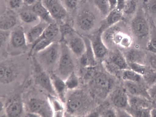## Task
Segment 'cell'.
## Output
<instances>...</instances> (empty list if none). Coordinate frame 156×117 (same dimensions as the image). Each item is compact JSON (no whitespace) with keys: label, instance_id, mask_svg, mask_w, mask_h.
I'll return each instance as SVG.
<instances>
[{"label":"cell","instance_id":"6da1fadb","mask_svg":"<svg viewBox=\"0 0 156 117\" xmlns=\"http://www.w3.org/2000/svg\"><path fill=\"white\" fill-rule=\"evenodd\" d=\"M73 90L67 98L66 105L67 111L74 115L85 113L90 106V97L82 90L76 89Z\"/></svg>","mask_w":156,"mask_h":117},{"label":"cell","instance_id":"7a4b0ae2","mask_svg":"<svg viewBox=\"0 0 156 117\" xmlns=\"http://www.w3.org/2000/svg\"><path fill=\"white\" fill-rule=\"evenodd\" d=\"M91 89L94 94L101 99L106 98L110 92L112 82L105 74L99 72L93 75L90 83Z\"/></svg>","mask_w":156,"mask_h":117},{"label":"cell","instance_id":"3957f363","mask_svg":"<svg viewBox=\"0 0 156 117\" xmlns=\"http://www.w3.org/2000/svg\"><path fill=\"white\" fill-rule=\"evenodd\" d=\"M103 60L106 70L114 75L119 73L120 71L129 68L123 54L119 50L114 51Z\"/></svg>","mask_w":156,"mask_h":117},{"label":"cell","instance_id":"277c9868","mask_svg":"<svg viewBox=\"0 0 156 117\" xmlns=\"http://www.w3.org/2000/svg\"><path fill=\"white\" fill-rule=\"evenodd\" d=\"M71 52L66 45L61 44V51L58 61V71L60 77L65 79L73 71L75 63Z\"/></svg>","mask_w":156,"mask_h":117},{"label":"cell","instance_id":"5b68a950","mask_svg":"<svg viewBox=\"0 0 156 117\" xmlns=\"http://www.w3.org/2000/svg\"><path fill=\"white\" fill-rule=\"evenodd\" d=\"M61 41L66 44L71 53L77 58L80 59L86 51V43L83 37L75 30Z\"/></svg>","mask_w":156,"mask_h":117},{"label":"cell","instance_id":"8992f818","mask_svg":"<svg viewBox=\"0 0 156 117\" xmlns=\"http://www.w3.org/2000/svg\"><path fill=\"white\" fill-rule=\"evenodd\" d=\"M103 30L101 26L89 38L96 60H104L109 54L108 48L104 43L102 38L101 34Z\"/></svg>","mask_w":156,"mask_h":117},{"label":"cell","instance_id":"52a82bcc","mask_svg":"<svg viewBox=\"0 0 156 117\" xmlns=\"http://www.w3.org/2000/svg\"><path fill=\"white\" fill-rule=\"evenodd\" d=\"M61 51V44L55 41L37 53L39 60L47 65H53L58 61Z\"/></svg>","mask_w":156,"mask_h":117},{"label":"cell","instance_id":"ba28073f","mask_svg":"<svg viewBox=\"0 0 156 117\" xmlns=\"http://www.w3.org/2000/svg\"><path fill=\"white\" fill-rule=\"evenodd\" d=\"M97 20L93 12L85 9L78 13L76 19V23L78 28L84 32L91 31L95 27Z\"/></svg>","mask_w":156,"mask_h":117},{"label":"cell","instance_id":"9c48e42d","mask_svg":"<svg viewBox=\"0 0 156 117\" xmlns=\"http://www.w3.org/2000/svg\"><path fill=\"white\" fill-rule=\"evenodd\" d=\"M28 107L31 112L40 116L52 117L53 114L52 108L48 102L40 99L33 98L28 103Z\"/></svg>","mask_w":156,"mask_h":117},{"label":"cell","instance_id":"30bf717a","mask_svg":"<svg viewBox=\"0 0 156 117\" xmlns=\"http://www.w3.org/2000/svg\"><path fill=\"white\" fill-rule=\"evenodd\" d=\"M130 27L132 34L139 38L146 37L150 32L148 22L144 17L140 16H136L132 19Z\"/></svg>","mask_w":156,"mask_h":117},{"label":"cell","instance_id":"8fae6325","mask_svg":"<svg viewBox=\"0 0 156 117\" xmlns=\"http://www.w3.org/2000/svg\"><path fill=\"white\" fill-rule=\"evenodd\" d=\"M54 20L62 21L67 15V10L58 0H46L44 4Z\"/></svg>","mask_w":156,"mask_h":117},{"label":"cell","instance_id":"7c38bea8","mask_svg":"<svg viewBox=\"0 0 156 117\" xmlns=\"http://www.w3.org/2000/svg\"><path fill=\"white\" fill-rule=\"evenodd\" d=\"M9 42L14 48H20L26 46L27 43L26 34L23 27L18 26L10 32Z\"/></svg>","mask_w":156,"mask_h":117},{"label":"cell","instance_id":"4fadbf2b","mask_svg":"<svg viewBox=\"0 0 156 117\" xmlns=\"http://www.w3.org/2000/svg\"><path fill=\"white\" fill-rule=\"evenodd\" d=\"M111 102L118 109H123L128 105V95L123 89L117 88L111 94Z\"/></svg>","mask_w":156,"mask_h":117},{"label":"cell","instance_id":"5bb4252c","mask_svg":"<svg viewBox=\"0 0 156 117\" xmlns=\"http://www.w3.org/2000/svg\"><path fill=\"white\" fill-rule=\"evenodd\" d=\"M48 24L41 20L38 23L30 28L26 34L27 43L33 44L41 37Z\"/></svg>","mask_w":156,"mask_h":117},{"label":"cell","instance_id":"9a60e30c","mask_svg":"<svg viewBox=\"0 0 156 117\" xmlns=\"http://www.w3.org/2000/svg\"><path fill=\"white\" fill-rule=\"evenodd\" d=\"M22 101L18 97L13 98L6 105V112L9 117L20 116L23 112Z\"/></svg>","mask_w":156,"mask_h":117},{"label":"cell","instance_id":"2e32d148","mask_svg":"<svg viewBox=\"0 0 156 117\" xmlns=\"http://www.w3.org/2000/svg\"><path fill=\"white\" fill-rule=\"evenodd\" d=\"M128 105L133 110L149 109L151 105L150 100L142 97L129 95Z\"/></svg>","mask_w":156,"mask_h":117},{"label":"cell","instance_id":"e0dca14e","mask_svg":"<svg viewBox=\"0 0 156 117\" xmlns=\"http://www.w3.org/2000/svg\"><path fill=\"white\" fill-rule=\"evenodd\" d=\"M124 87L130 95L145 97L151 100L145 90L138 82L124 81Z\"/></svg>","mask_w":156,"mask_h":117},{"label":"cell","instance_id":"ac0fdd59","mask_svg":"<svg viewBox=\"0 0 156 117\" xmlns=\"http://www.w3.org/2000/svg\"><path fill=\"white\" fill-rule=\"evenodd\" d=\"M37 84L51 94L55 96V90L48 75L44 71L40 72L36 78Z\"/></svg>","mask_w":156,"mask_h":117},{"label":"cell","instance_id":"d6986e66","mask_svg":"<svg viewBox=\"0 0 156 117\" xmlns=\"http://www.w3.org/2000/svg\"><path fill=\"white\" fill-rule=\"evenodd\" d=\"M32 9L40 20L48 24L55 23V20L44 4L40 2H37L33 6Z\"/></svg>","mask_w":156,"mask_h":117},{"label":"cell","instance_id":"ffe728a7","mask_svg":"<svg viewBox=\"0 0 156 117\" xmlns=\"http://www.w3.org/2000/svg\"><path fill=\"white\" fill-rule=\"evenodd\" d=\"M17 20L16 16L13 13L9 12L3 13L0 16V30L9 31L15 26Z\"/></svg>","mask_w":156,"mask_h":117},{"label":"cell","instance_id":"44dd1931","mask_svg":"<svg viewBox=\"0 0 156 117\" xmlns=\"http://www.w3.org/2000/svg\"><path fill=\"white\" fill-rule=\"evenodd\" d=\"M16 76V70L13 67L1 64L0 80L3 83H9L14 80Z\"/></svg>","mask_w":156,"mask_h":117},{"label":"cell","instance_id":"7402d4cb","mask_svg":"<svg viewBox=\"0 0 156 117\" xmlns=\"http://www.w3.org/2000/svg\"><path fill=\"white\" fill-rule=\"evenodd\" d=\"M123 13L116 8L111 10L105 17V24L102 26L104 30L119 23L123 19Z\"/></svg>","mask_w":156,"mask_h":117},{"label":"cell","instance_id":"603a6c76","mask_svg":"<svg viewBox=\"0 0 156 117\" xmlns=\"http://www.w3.org/2000/svg\"><path fill=\"white\" fill-rule=\"evenodd\" d=\"M51 78L55 90L62 100L64 101L65 91L67 89L65 81L61 77L54 74L52 75Z\"/></svg>","mask_w":156,"mask_h":117},{"label":"cell","instance_id":"cb8c5ba5","mask_svg":"<svg viewBox=\"0 0 156 117\" xmlns=\"http://www.w3.org/2000/svg\"><path fill=\"white\" fill-rule=\"evenodd\" d=\"M59 33V27L55 23H53L48 25L39 38H46L55 41V39Z\"/></svg>","mask_w":156,"mask_h":117},{"label":"cell","instance_id":"d4e9b609","mask_svg":"<svg viewBox=\"0 0 156 117\" xmlns=\"http://www.w3.org/2000/svg\"><path fill=\"white\" fill-rule=\"evenodd\" d=\"M123 54L128 64L133 63L143 64L142 61L143 60V54L137 49H130Z\"/></svg>","mask_w":156,"mask_h":117},{"label":"cell","instance_id":"484cf974","mask_svg":"<svg viewBox=\"0 0 156 117\" xmlns=\"http://www.w3.org/2000/svg\"><path fill=\"white\" fill-rule=\"evenodd\" d=\"M55 41L46 39L39 38L32 44L30 54L37 53L44 49Z\"/></svg>","mask_w":156,"mask_h":117},{"label":"cell","instance_id":"4316f807","mask_svg":"<svg viewBox=\"0 0 156 117\" xmlns=\"http://www.w3.org/2000/svg\"><path fill=\"white\" fill-rule=\"evenodd\" d=\"M121 76L124 81L136 82H140L142 78V75L130 68L126 69L122 71Z\"/></svg>","mask_w":156,"mask_h":117},{"label":"cell","instance_id":"83f0119b","mask_svg":"<svg viewBox=\"0 0 156 117\" xmlns=\"http://www.w3.org/2000/svg\"><path fill=\"white\" fill-rule=\"evenodd\" d=\"M20 19L26 24H31L35 22L39 17L35 13L32 11H25L20 12L19 14Z\"/></svg>","mask_w":156,"mask_h":117},{"label":"cell","instance_id":"f1b7e54d","mask_svg":"<svg viewBox=\"0 0 156 117\" xmlns=\"http://www.w3.org/2000/svg\"><path fill=\"white\" fill-rule=\"evenodd\" d=\"M94 2L101 14L105 17L110 11L108 0H94Z\"/></svg>","mask_w":156,"mask_h":117},{"label":"cell","instance_id":"f546056e","mask_svg":"<svg viewBox=\"0 0 156 117\" xmlns=\"http://www.w3.org/2000/svg\"><path fill=\"white\" fill-rule=\"evenodd\" d=\"M65 82L67 89L72 90H74L76 89L79 85V79L73 72L66 79Z\"/></svg>","mask_w":156,"mask_h":117},{"label":"cell","instance_id":"4dcf8cb0","mask_svg":"<svg viewBox=\"0 0 156 117\" xmlns=\"http://www.w3.org/2000/svg\"><path fill=\"white\" fill-rule=\"evenodd\" d=\"M136 9V4L133 0H126L122 12L123 14L130 15L134 13Z\"/></svg>","mask_w":156,"mask_h":117},{"label":"cell","instance_id":"1f68e13d","mask_svg":"<svg viewBox=\"0 0 156 117\" xmlns=\"http://www.w3.org/2000/svg\"><path fill=\"white\" fill-rule=\"evenodd\" d=\"M128 65L130 69L142 76L146 73V67L143 64L133 63L129 64Z\"/></svg>","mask_w":156,"mask_h":117},{"label":"cell","instance_id":"d6a6232c","mask_svg":"<svg viewBox=\"0 0 156 117\" xmlns=\"http://www.w3.org/2000/svg\"><path fill=\"white\" fill-rule=\"evenodd\" d=\"M133 115L136 117H150L149 109H144L133 110Z\"/></svg>","mask_w":156,"mask_h":117},{"label":"cell","instance_id":"836d02e7","mask_svg":"<svg viewBox=\"0 0 156 117\" xmlns=\"http://www.w3.org/2000/svg\"><path fill=\"white\" fill-rule=\"evenodd\" d=\"M10 32L9 31L0 30V46H3L6 42L9 41Z\"/></svg>","mask_w":156,"mask_h":117},{"label":"cell","instance_id":"e575fe53","mask_svg":"<svg viewBox=\"0 0 156 117\" xmlns=\"http://www.w3.org/2000/svg\"><path fill=\"white\" fill-rule=\"evenodd\" d=\"M147 49L153 54H156V37L150 39L147 44Z\"/></svg>","mask_w":156,"mask_h":117},{"label":"cell","instance_id":"d590c367","mask_svg":"<svg viewBox=\"0 0 156 117\" xmlns=\"http://www.w3.org/2000/svg\"><path fill=\"white\" fill-rule=\"evenodd\" d=\"M100 115L102 117H116L117 116V111L112 108H107L103 110Z\"/></svg>","mask_w":156,"mask_h":117},{"label":"cell","instance_id":"8d00e7d4","mask_svg":"<svg viewBox=\"0 0 156 117\" xmlns=\"http://www.w3.org/2000/svg\"><path fill=\"white\" fill-rule=\"evenodd\" d=\"M147 91L151 100L156 102V83L147 90Z\"/></svg>","mask_w":156,"mask_h":117},{"label":"cell","instance_id":"74e56055","mask_svg":"<svg viewBox=\"0 0 156 117\" xmlns=\"http://www.w3.org/2000/svg\"><path fill=\"white\" fill-rule=\"evenodd\" d=\"M66 7L71 10L75 9L78 4V0H64Z\"/></svg>","mask_w":156,"mask_h":117},{"label":"cell","instance_id":"f35d334b","mask_svg":"<svg viewBox=\"0 0 156 117\" xmlns=\"http://www.w3.org/2000/svg\"><path fill=\"white\" fill-rule=\"evenodd\" d=\"M146 6L149 12L156 13V0H149L147 2Z\"/></svg>","mask_w":156,"mask_h":117},{"label":"cell","instance_id":"ab89813d","mask_svg":"<svg viewBox=\"0 0 156 117\" xmlns=\"http://www.w3.org/2000/svg\"><path fill=\"white\" fill-rule=\"evenodd\" d=\"M23 2V0H9V4L11 9H15L20 7Z\"/></svg>","mask_w":156,"mask_h":117},{"label":"cell","instance_id":"60d3db41","mask_svg":"<svg viewBox=\"0 0 156 117\" xmlns=\"http://www.w3.org/2000/svg\"><path fill=\"white\" fill-rule=\"evenodd\" d=\"M149 62L151 66L156 69V54H153L150 57Z\"/></svg>","mask_w":156,"mask_h":117},{"label":"cell","instance_id":"b9f144b4","mask_svg":"<svg viewBox=\"0 0 156 117\" xmlns=\"http://www.w3.org/2000/svg\"><path fill=\"white\" fill-rule=\"evenodd\" d=\"M126 1V0H117V5L116 8L118 10L122 12Z\"/></svg>","mask_w":156,"mask_h":117},{"label":"cell","instance_id":"7bdbcfd3","mask_svg":"<svg viewBox=\"0 0 156 117\" xmlns=\"http://www.w3.org/2000/svg\"><path fill=\"white\" fill-rule=\"evenodd\" d=\"M110 8V11L116 8L117 0H108Z\"/></svg>","mask_w":156,"mask_h":117},{"label":"cell","instance_id":"ee69618b","mask_svg":"<svg viewBox=\"0 0 156 117\" xmlns=\"http://www.w3.org/2000/svg\"><path fill=\"white\" fill-rule=\"evenodd\" d=\"M54 105L55 106V108L56 110L57 111L60 110L62 109L61 105L60 103L57 101H55L54 102Z\"/></svg>","mask_w":156,"mask_h":117},{"label":"cell","instance_id":"f6af8a7d","mask_svg":"<svg viewBox=\"0 0 156 117\" xmlns=\"http://www.w3.org/2000/svg\"><path fill=\"white\" fill-rule=\"evenodd\" d=\"M150 117H156V108H153L150 110Z\"/></svg>","mask_w":156,"mask_h":117},{"label":"cell","instance_id":"bcb514c9","mask_svg":"<svg viewBox=\"0 0 156 117\" xmlns=\"http://www.w3.org/2000/svg\"><path fill=\"white\" fill-rule=\"evenodd\" d=\"M23 1L26 4L30 5L34 4L36 0H23Z\"/></svg>","mask_w":156,"mask_h":117},{"label":"cell","instance_id":"7dc6e473","mask_svg":"<svg viewBox=\"0 0 156 117\" xmlns=\"http://www.w3.org/2000/svg\"><path fill=\"white\" fill-rule=\"evenodd\" d=\"M27 117H38L40 116L39 115L35 113L30 112V113H28L27 115Z\"/></svg>","mask_w":156,"mask_h":117}]
</instances>
